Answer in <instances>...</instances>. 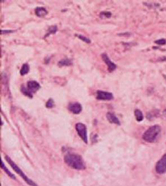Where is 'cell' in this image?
I'll return each instance as SVG.
<instances>
[{
  "label": "cell",
  "mask_w": 166,
  "mask_h": 186,
  "mask_svg": "<svg viewBox=\"0 0 166 186\" xmlns=\"http://www.w3.org/2000/svg\"><path fill=\"white\" fill-rule=\"evenodd\" d=\"M64 161L65 163L72 167V169L75 170H82L86 168L85 164L82 156L79 155H76V154H68L65 155L64 157Z\"/></svg>",
  "instance_id": "obj_1"
},
{
  "label": "cell",
  "mask_w": 166,
  "mask_h": 186,
  "mask_svg": "<svg viewBox=\"0 0 166 186\" xmlns=\"http://www.w3.org/2000/svg\"><path fill=\"white\" fill-rule=\"evenodd\" d=\"M161 128L160 125H152L149 129L145 131L142 138L143 140L146 141V142H150V143H153L155 142L158 137V135L160 133Z\"/></svg>",
  "instance_id": "obj_2"
},
{
  "label": "cell",
  "mask_w": 166,
  "mask_h": 186,
  "mask_svg": "<svg viewBox=\"0 0 166 186\" xmlns=\"http://www.w3.org/2000/svg\"><path fill=\"white\" fill-rule=\"evenodd\" d=\"M5 160H7V162L10 165L11 167L13 169V170L15 171V172H17V174H18V175H20L21 177L24 180V181L26 182L27 185H29L30 186H37V185L34 181H32V180H30L28 177H27V176L25 175V174H24L23 171L21 170L20 169H19V167L17 166L15 163L12 160V159H11L10 157H8V155H6Z\"/></svg>",
  "instance_id": "obj_3"
},
{
  "label": "cell",
  "mask_w": 166,
  "mask_h": 186,
  "mask_svg": "<svg viewBox=\"0 0 166 186\" xmlns=\"http://www.w3.org/2000/svg\"><path fill=\"white\" fill-rule=\"evenodd\" d=\"M76 130L77 131L79 136L84 140L86 144L88 143V138H87V126L82 123H77L76 124Z\"/></svg>",
  "instance_id": "obj_4"
},
{
  "label": "cell",
  "mask_w": 166,
  "mask_h": 186,
  "mask_svg": "<svg viewBox=\"0 0 166 186\" xmlns=\"http://www.w3.org/2000/svg\"><path fill=\"white\" fill-rule=\"evenodd\" d=\"M155 170L158 174H165L166 172V154L161 157V159L156 164Z\"/></svg>",
  "instance_id": "obj_5"
},
{
  "label": "cell",
  "mask_w": 166,
  "mask_h": 186,
  "mask_svg": "<svg viewBox=\"0 0 166 186\" xmlns=\"http://www.w3.org/2000/svg\"><path fill=\"white\" fill-rule=\"evenodd\" d=\"M113 94L108 92L97 91L96 92V99L100 101H110L113 99Z\"/></svg>",
  "instance_id": "obj_6"
},
{
  "label": "cell",
  "mask_w": 166,
  "mask_h": 186,
  "mask_svg": "<svg viewBox=\"0 0 166 186\" xmlns=\"http://www.w3.org/2000/svg\"><path fill=\"white\" fill-rule=\"evenodd\" d=\"M101 57H102V59H103L104 62L107 65L108 70H109L110 73L113 72V71H115V70L116 69V65L115 64L114 62H112L110 61V59L109 57L107 56L106 53H102V54H101Z\"/></svg>",
  "instance_id": "obj_7"
},
{
  "label": "cell",
  "mask_w": 166,
  "mask_h": 186,
  "mask_svg": "<svg viewBox=\"0 0 166 186\" xmlns=\"http://www.w3.org/2000/svg\"><path fill=\"white\" fill-rule=\"evenodd\" d=\"M27 88L31 92L32 94L37 92V90H39L41 88V86L38 82H37L36 81H29L27 83Z\"/></svg>",
  "instance_id": "obj_8"
},
{
  "label": "cell",
  "mask_w": 166,
  "mask_h": 186,
  "mask_svg": "<svg viewBox=\"0 0 166 186\" xmlns=\"http://www.w3.org/2000/svg\"><path fill=\"white\" fill-rule=\"evenodd\" d=\"M68 109L70 110V111H72L73 114H79L82 111V106L80 103L77 102H72V103L69 104Z\"/></svg>",
  "instance_id": "obj_9"
},
{
  "label": "cell",
  "mask_w": 166,
  "mask_h": 186,
  "mask_svg": "<svg viewBox=\"0 0 166 186\" xmlns=\"http://www.w3.org/2000/svg\"><path fill=\"white\" fill-rule=\"evenodd\" d=\"M106 118L108 120V121L110 122V123H113V124H116L118 125H120V121L119 120V119L116 117V116L115 115L114 113L112 112H108L106 114Z\"/></svg>",
  "instance_id": "obj_10"
},
{
  "label": "cell",
  "mask_w": 166,
  "mask_h": 186,
  "mask_svg": "<svg viewBox=\"0 0 166 186\" xmlns=\"http://www.w3.org/2000/svg\"><path fill=\"white\" fill-rule=\"evenodd\" d=\"M35 14L37 17H44L47 14V10L45 8L42 7H37L35 9Z\"/></svg>",
  "instance_id": "obj_11"
},
{
  "label": "cell",
  "mask_w": 166,
  "mask_h": 186,
  "mask_svg": "<svg viewBox=\"0 0 166 186\" xmlns=\"http://www.w3.org/2000/svg\"><path fill=\"white\" fill-rule=\"evenodd\" d=\"M72 64V62L71 59L68 58H65V59H62L58 62V66L59 67H66V66H70Z\"/></svg>",
  "instance_id": "obj_12"
},
{
  "label": "cell",
  "mask_w": 166,
  "mask_h": 186,
  "mask_svg": "<svg viewBox=\"0 0 166 186\" xmlns=\"http://www.w3.org/2000/svg\"><path fill=\"white\" fill-rule=\"evenodd\" d=\"M135 116L136 118V120L137 121H141L143 120V118H144V116H143V113L141 112V111L139 110V109H136L135 111Z\"/></svg>",
  "instance_id": "obj_13"
},
{
  "label": "cell",
  "mask_w": 166,
  "mask_h": 186,
  "mask_svg": "<svg viewBox=\"0 0 166 186\" xmlns=\"http://www.w3.org/2000/svg\"><path fill=\"white\" fill-rule=\"evenodd\" d=\"M29 66H28V64L27 63H25V64H23V66H22V68H21L20 70V74L22 76H24V75H26L29 72Z\"/></svg>",
  "instance_id": "obj_14"
},
{
  "label": "cell",
  "mask_w": 166,
  "mask_h": 186,
  "mask_svg": "<svg viewBox=\"0 0 166 186\" xmlns=\"http://www.w3.org/2000/svg\"><path fill=\"white\" fill-rule=\"evenodd\" d=\"M21 92L23 93L25 96H27V97H30V98H32V93L27 88L25 87L22 86V87H21Z\"/></svg>",
  "instance_id": "obj_15"
},
{
  "label": "cell",
  "mask_w": 166,
  "mask_h": 186,
  "mask_svg": "<svg viewBox=\"0 0 166 186\" xmlns=\"http://www.w3.org/2000/svg\"><path fill=\"white\" fill-rule=\"evenodd\" d=\"M1 168H2V169H3L5 171V173L7 174V175H8L10 176L12 179L15 180V176L13 175V174L11 173L10 171L8 170V169L6 168V166H4V163H3V160H1Z\"/></svg>",
  "instance_id": "obj_16"
},
{
  "label": "cell",
  "mask_w": 166,
  "mask_h": 186,
  "mask_svg": "<svg viewBox=\"0 0 166 186\" xmlns=\"http://www.w3.org/2000/svg\"><path fill=\"white\" fill-rule=\"evenodd\" d=\"M57 31V26H51L49 28H48V31H47V34L45 35V37H47V36H49L50 34H54V33H56Z\"/></svg>",
  "instance_id": "obj_17"
},
{
  "label": "cell",
  "mask_w": 166,
  "mask_h": 186,
  "mask_svg": "<svg viewBox=\"0 0 166 186\" xmlns=\"http://www.w3.org/2000/svg\"><path fill=\"white\" fill-rule=\"evenodd\" d=\"M46 106H47V108H52V107H54L55 106L54 101L52 98L49 99L47 101V103H46Z\"/></svg>",
  "instance_id": "obj_18"
},
{
  "label": "cell",
  "mask_w": 166,
  "mask_h": 186,
  "mask_svg": "<svg viewBox=\"0 0 166 186\" xmlns=\"http://www.w3.org/2000/svg\"><path fill=\"white\" fill-rule=\"evenodd\" d=\"M100 16H101V18H108L111 17V13H110V12H101Z\"/></svg>",
  "instance_id": "obj_19"
},
{
  "label": "cell",
  "mask_w": 166,
  "mask_h": 186,
  "mask_svg": "<svg viewBox=\"0 0 166 186\" xmlns=\"http://www.w3.org/2000/svg\"><path fill=\"white\" fill-rule=\"evenodd\" d=\"M76 37H77L78 38H80L81 40H82L83 42H87V43H90V42H91V40H90L89 38L82 36V35H77V34H76Z\"/></svg>",
  "instance_id": "obj_20"
},
{
  "label": "cell",
  "mask_w": 166,
  "mask_h": 186,
  "mask_svg": "<svg viewBox=\"0 0 166 186\" xmlns=\"http://www.w3.org/2000/svg\"><path fill=\"white\" fill-rule=\"evenodd\" d=\"M158 116H159V114H154L153 113V111H151V112H149V113L147 114V119L151 120L153 117Z\"/></svg>",
  "instance_id": "obj_21"
},
{
  "label": "cell",
  "mask_w": 166,
  "mask_h": 186,
  "mask_svg": "<svg viewBox=\"0 0 166 186\" xmlns=\"http://www.w3.org/2000/svg\"><path fill=\"white\" fill-rule=\"evenodd\" d=\"M155 42L156 44H159V45H165V44H166V40L164 39V38H162V39L156 40V41H155Z\"/></svg>",
  "instance_id": "obj_22"
},
{
  "label": "cell",
  "mask_w": 166,
  "mask_h": 186,
  "mask_svg": "<svg viewBox=\"0 0 166 186\" xmlns=\"http://www.w3.org/2000/svg\"><path fill=\"white\" fill-rule=\"evenodd\" d=\"M15 32L14 30H1V33L2 34H5V33H11V32Z\"/></svg>",
  "instance_id": "obj_23"
},
{
  "label": "cell",
  "mask_w": 166,
  "mask_h": 186,
  "mask_svg": "<svg viewBox=\"0 0 166 186\" xmlns=\"http://www.w3.org/2000/svg\"><path fill=\"white\" fill-rule=\"evenodd\" d=\"M158 61H159V62H165V61H166V57H160V58L158 59Z\"/></svg>",
  "instance_id": "obj_24"
},
{
  "label": "cell",
  "mask_w": 166,
  "mask_h": 186,
  "mask_svg": "<svg viewBox=\"0 0 166 186\" xmlns=\"http://www.w3.org/2000/svg\"><path fill=\"white\" fill-rule=\"evenodd\" d=\"M163 116H164V117L166 119V109L164 111H163Z\"/></svg>",
  "instance_id": "obj_25"
}]
</instances>
